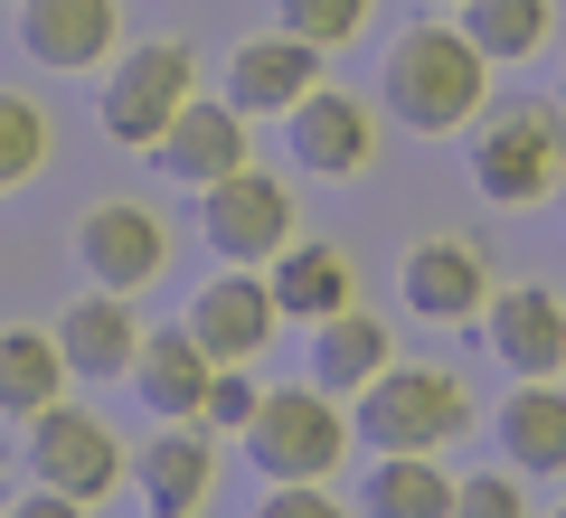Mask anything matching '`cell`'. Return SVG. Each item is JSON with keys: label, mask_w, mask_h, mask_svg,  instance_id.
Listing matches in <instances>:
<instances>
[{"label": "cell", "mask_w": 566, "mask_h": 518, "mask_svg": "<svg viewBox=\"0 0 566 518\" xmlns=\"http://www.w3.org/2000/svg\"><path fill=\"white\" fill-rule=\"evenodd\" d=\"M378 95H387V114L406 123V133H463L472 114H482V95H491V57L463 39V20H416L397 47H387V66H378Z\"/></svg>", "instance_id": "6da1fadb"}, {"label": "cell", "mask_w": 566, "mask_h": 518, "mask_svg": "<svg viewBox=\"0 0 566 518\" xmlns=\"http://www.w3.org/2000/svg\"><path fill=\"white\" fill-rule=\"evenodd\" d=\"M199 95V57H189V39H133L114 66H104V141H123V151H161V133L180 123V104Z\"/></svg>", "instance_id": "7a4b0ae2"}, {"label": "cell", "mask_w": 566, "mask_h": 518, "mask_svg": "<svg viewBox=\"0 0 566 518\" xmlns=\"http://www.w3.org/2000/svg\"><path fill=\"white\" fill-rule=\"evenodd\" d=\"M349 424H359L378 453H444V443L472 424V397H463L453 368H397L387 359L378 378L359 387V415Z\"/></svg>", "instance_id": "3957f363"}, {"label": "cell", "mask_w": 566, "mask_h": 518, "mask_svg": "<svg viewBox=\"0 0 566 518\" xmlns=\"http://www.w3.org/2000/svg\"><path fill=\"white\" fill-rule=\"evenodd\" d=\"M349 453V415L340 397H322V387H264L255 424H245V462H255L264 480H331Z\"/></svg>", "instance_id": "277c9868"}, {"label": "cell", "mask_w": 566, "mask_h": 518, "mask_svg": "<svg viewBox=\"0 0 566 518\" xmlns=\"http://www.w3.org/2000/svg\"><path fill=\"white\" fill-rule=\"evenodd\" d=\"M472 189L501 208H528L547 189H566V114L557 104H510L472 133Z\"/></svg>", "instance_id": "5b68a950"}, {"label": "cell", "mask_w": 566, "mask_h": 518, "mask_svg": "<svg viewBox=\"0 0 566 518\" xmlns=\"http://www.w3.org/2000/svg\"><path fill=\"white\" fill-rule=\"evenodd\" d=\"M20 443H29V480H48V490H66V499H114L123 490V472H133V453L114 443V424L95 415V405H76V397H57V405H39V415L20 424Z\"/></svg>", "instance_id": "8992f818"}, {"label": "cell", "mask_w": 566, "mask_h": 518, "mask_svg": "<svg viewBox=\"0 0 566 518\" xmlns=\"http://www.w3.org/2000/svg\"><path fill=\"white\" fill-rule=\"evenodd\" d=\"M293 236H303V226H293V189H283L274 170H255V160L227 170L218 189H199V245L218 264H255L264 274Z\"/></svg>", "instance_id": "52a82bcc"}, {"label": "cell", "mask_w": 566, "mask_h": 518, "mask_svg": "<svg viewBox=\"0 0 566 518\" xmlns=\"http://www.w3.org/2000/svg\"><path fill=\"white\" fill-rule=\"evenodd\" d=\"M76 264H85L95 293H151L170 274V226L142 199H104L76 218Z\"/></svg>", "instance_id": "ba28073f"}, {"label": "cell", "mask_w": 566, "mask_h": 518, "mask_svg": "<svg viewBox=\"0 0 566 518\" xmlns=\"http://www.w3.org/2000/svg\"><path fill=\"white\" fill-rule=\"evenodd\" d=\"M274 330H283V311H274V283H264L255 264H227V274H208L199 293H189V339H199L218 368H255Z\"/></svg>", "instance_id": "9c48e42d"}, {"label": "cell", "mask_w": 566, "mask_h": 518, "mask_svg": "<svg viewBox=\"0 0 566 518\" xmlns=\"http://www.w3.org/2000/svg\"><path fill=\"white\" fill-rule=\"evenodd\" d=\"M123 480L142 490L151 518H199L208 490H218V434H208V424H161V434L133 453Z\"/></svg>", "instance_id": "30bf717a"}, {"label": "cell", "mask_w": 566, "mask_h": 518, "mask_svg": "<svg viewBox=\"0 0 566 518\" xmlns=\"http://www.w3.org/2000/svg\"><path fill=\"white\" fill-rule=\"evenodd\" d=\"M283 133H293V170H312V180H349V170H368V151H378V114H368L359 95H340V85H312V95L283 114Z\"/></svg>", "instance_id": "8fae6325"}, {"label": "cell", "mask_w": 566, "mask_h": 518, "mask_svg": "<svg viewBox=\"0 0 566 518\" xmlns=\"http://www.w3.org/2000/svg\"><path fill=\"white\" fill-rule=\"evenodd\" d=\"M482 339L510 378H557L566 368V302L547 283H510V293L482 302Z\"/></svg>", "instance_id": "7c38bea8"}, {"label": "cell", "mask_w": 566, "mask_h": 518, "mask_svg": "<svg viewBox=\"0 0 566 518\" xmlns=\"http://www.w3.org/2000/svg\"><path fill=\"white\" fill-rule=\"evenodd\" d=\"M123 39V0H20V47L48 76H85Z\"/></svg>", "instance_id": "4fadbf2b"}, {"label": "cell", "mask_w": 566, "mask_h": 518, "mask_svg": "<svg viewBox=\"0 0 566 518\" xmlns=\"http://www.w3.org/2000/svg\"><path fill=\"white\" fill-rule=\"evenodd\" d=\"M57 349H66V378H85V387H114V378H133V349H142V320H133V293H95L85 283L76 302H66L57 320Z\"/></svg>", "instance_id": "5bb4252c"}, {"label": "cell", "mask_w": 566, "mask_h": 518, "mask_svg": "<svg viewBox=\"0 0 566 518\" xmlns=\"http://www.w3.org/2000/svg\"><path fill=\"white\" fill-rule=\"evenodd\" d=\"M397 293H406V311H416V320H482L491 264H482V245H472V236H424L416 255L397 264Z\"/></svg>", "instance_id": "9a60e30c"}, {"label": "cell", "mask_w": 566, "mask_h": 518, "mask_svg": "<svg viewBox=\"0 0 566 518\" xmlns=\"http://www.w3.org/2000/svg\"><path fill=\"white\" fill-rule=\"evenodd\" d=\"M208 378H218V359L189 339V320H170V330H142V349H133V397H142V415L199 424Z\"/></svg>", "instance_id": "2e32d148"}, {"label": "cell", "mask_w": 566, "mask_h": 518, "mask_svg": "<svg viewBox=\"0 0 566 518\" xmlns=\"http://www.w3.org/2000/svg\"><path fill=\"white\" fill-rule=\"evenodd\" d=\"M322 85V47L293 39V29H274V39H245L237 57H227V104L237 114H293V104Z\"/></svg>", "instance_id": "e0dca14e"}, {"label": "cell", "mask_w": 566, "mask_h": 518, "mask_svg": "<svg viewBox=\"0 0 566 518\" xmlns=\"http://www.w3.org/2000/svg\"><path fill=\"white\" fill-rule=\"evenodd\" d=\"M180 189H218L227 170H245V114L227 95H189L180 123L161 133V151H151Z\"/></svg>", "instance_id": "ac0fdd59"}, {"label": "cell", "mask_w": 566, "mask_h": 518, "mask_svg": "<svg viewBox=\"0 0 566 518\" xmlns=\"http://www.w3.org/2000/svg\"><path fill=\"white\" fill-rule=\"evenodd\" d=\"M264 283H274V311L303 320V330H322L331 311H349V255L331 236H293L274 264H264Z\"/></svg>", "instance_id": "d6986e66"}, {"label": "cell", "mask_w": 566, "mask_h": 518, "mask_svg": "<svg viewBox=\"0 0 566 518\" xmlns=\"http://www.w3.org/2000/svg\"><path fill=\"white\" fill-rule=\"evenodd\" d=\"M387 359H397V339H387V320H368L359 302H349V311H331L322 330H312V387H322V397H340V405H359V387L378 378Z\"/></svg>", "instance_id": "ffe728a7"}, {"label": "cell", "mask_w": 566, "mask_h": 518, "mask_svg": "<svg viewBox=\"0 0 566 518\" xmlns=\"http://www.w3.org/2000/svg\"><path fill=\"white\" fill-rule=\"evenodd\" d=\"M501 453H510V472H528V480L566 472V387L557 378H520V397L501 405Z\"/></svg>", "instance_id": "44dd1931"}, {"label": "cell", "mask_w": 566, "mask_h": 518, "mask_svg": "<svg viewBox=\"0 0 566 518\" xmlns=\"http://www.w3.org/2000/svg\"><path fill=\"white\" fill-rule=\"evenodd\" d=\"M66 349H57V330H0V415L10 424H29L39 405H57L66 397Z\"/></svg>", "instance_id": "7402d4cb"}, {"label": "cell", "mask_w": 566, "mask_h": 518, "mask_svg": "<svg viewBox=\"0 0 566 518\" xmlns=\"http://www.w3.org/2000/svg\"><path fill=\"white\" fill-rule=\"evenodd\" d=\"M368 518H453V480L434 453H378L368 472Z\"/></svg>", "instance_id": "603a6c76"}, {"label": "cell", "mask_w": 566, "mask_h": 518, "mask_svg": "<svg viewBox=\"0 0 566 518\" xmlns=\"http://www.w3.org/2000/svg\"><path fill=\"white\" fill-rule=\"evenodd\" d=\"M547 10H557V0H463V39L482 47L491 66L501 57H538L547 47Z\"/></svg>", "instance_id": "cb8c5ba5"}, {"label": "cell", "mask_w": 566, "mask_h": 518, "mask_svg": "<svg viewBox=\"0 0 566 518\" xmlns=\"http://www.w3.org/2000/svg\"><path fill=\"white\" fill-rule=\"evenodd\" d=\"M39 160H48V104L20 95V85H0V189H20Z\"/></svg>", "instance_id": "d4e9b609"}, {"label": "cell", "mask_w": 566, "mask_h": 518, "mask_svg": "<svg viewBox=\"0 0 566 518\" xmlns=\"http://www.w3.org/2000/svg\"><path fill=\"white\" fill-rule=\"evenodd\" d=\"M368 10L378 0H274V29H293V39H312L331 57V47H349L368 29Z\"/></svg>", "instance_id": "484cf974"}, {"label": "cell", "mask_w": 566, "mask_h": 518, "mask_svg": "<svg viewBox=\"0 0 566 518\" xmlns=\"http://www.w3.org/2000/svg\"><path fill=\"white\" fill-rule=\"evenodd\" d=\"M255 405H264L255 368H218V378H208V405H199V424H208V434H245V424H255Z\"/></svg>", "instance_id": "4316f807"}, {"label": "cell", "mask_w": 566, "mask_h": 518, "mask_svg": "<svg viewBox=\"0 0 566 518\" xmlns=\"http://www.w3.org/2000/svg\"><path fill=\"white\" fill-rule=\"evenodd\" d=\"M453 518H528V499L510 472H472V480H453Z\"/></svg>", "instance_id": "83f0119b"}, {"label": "cell", "mask_w": 566, "mask_h": 518, "mask_svg": "<svg viewBox=\"0 0 566 518\" xmlns=\"http://www.w3.org/2000/svg\"><path fill=\"white\" fill-rule=\"evenodd\" d=\"M255 518H349V509H340V499L322 490V480H274Z\"/></svg>", "instance_id": "f1b7e54d"}, {"label": "cell", "mask_w": 566, "mask_h": 518, "mask_svg": "<svg viewBox=\"0 0 566 518\" xmlns=\"http://www.w3.org/2000/svg\"><path fill=\"white\" fill-rule=\"evenodd\" d=\"M0 518H85V499H66V490H48V480H39V490H20Z\"/></svg>", "instance_id": "f546056e"}, {"label": "cell", "mask_w": 566, "mask_h": 518, "mask_svg": "<svg viewBox=\"0 0 566 518\" xmlns=\"http://www.w3.org/2000/svg\"><path fill=\"white\" fill-rule=\"evenodd\" d=\"M453 10H463V0H453Z\"/></svg>", "instance_id": "4dcf8cb0"}, {"label": "cell", "mask_w": 566, "mask_h": 518, "mask_svg": "<svg viewBox=\"0 0 566 518\" xmlns=\"http://www.w3.org/2000/svg\"><path fill=\"white\" fill-rule=\"evenodd\" d=\"M557 518H566V509H557Z\"/></svg>", "instance_id": "1f68e13d"}]
</instances>
